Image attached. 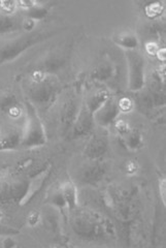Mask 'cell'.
<instances>
[{
  "mask_svg": "<svg viewBox=\"0 0 166 248\" xmlns=\"http://www.w3.org/2000/svg\"><path fill=\"white\" fill-rule=\"evenodd\" d=\"M71 227L77 237L85 241H108L115 237V229L104 215L77 209L73 212Z\"/></svg>",
  "mask_w": 166,
  "mask_h": 248,
  "instance_id": "6da1fadb",
  "label": "cell"
},
{
  "mask_svg": "<svg viewBox=\"0 0 166 248\" xmlns=\"http://www.w3.org/2000/svg\"><path fill=\"white\" fill-rule=\"evenodd\" d=\"M27 119L21 134V146L27 149H35L46 143V135L44 124L31 105L27 107Z\"/></svg>",
  "mask_w": 166,
  "mask_h": 248,
  "instance_id": "7a4b0ae2",
  "label": "cell"
},
{
  "mask_svg": "<svg viewBox=\"0 0 166 248\" xmlns=\"http://www.w3.org/2000/svg\"><path fill=\"white\" fill-rule=\"evenodd\" d=\"M128 63V89L139 91L146 82L145 59L141 54L136 51H126Z\"/></svg>",
  "mask_w": 166,
  "mask_h": 248,
  "instance_id": "3957f363",
  "label": "cell"
},
{
  "mask_svg": "<svg viewBox=\"0 0 166 248\" xmlns=\"http://www.w3.org/2000/svg\"><path fill=\"white\" fill-rule=\"evenodd\" d=\"M52 164H46L41 170H38L37 173H35L30 178V180L25 187V191H24V195L19 202V205L21 207L28 205L35 198L37 193L41 191L44 184L52 173Z\"/></svg>",
  "mask_w": 166,
  "mask_h": 248,
  "instance_id": "277c9868",
  "label": "cell"
},
{
  "mask_svg": "<svg viewBox=\"0 0 166 248\" xmlns=\"http://www.w3.org/2000/svg\"><path fill=\"white\" fill-rule=\"evenodd\" d=\"M119 114V108L117 105V100L114 98H107L106 102L102 104L92 116L95 123H97L100 126H109L110 124L116 122L117 116Z\"/></svg>",
  "mask_w": 166,
  "mask_h": 248,
  "instance_id": "5b68a950",
  "label": "cell"
},
{
  "mask_svg": "<svg viewBox=\"0 0 166 248\" xmlns=\"http://www.w3.org/2000/svg\"><path fill=\"white\" fill-rule=\"evenodd\" d=\"M106 173V167L104 161L90 160L88 165L83 169L81 180L86 184H96L102 180Z\"/></svg>",
  "mask_w": 166,
  "mask_h": 248,
  "instance_id": "8992f818",
  "label": "cell"
},
{
  "mask_svg": "<svg viewBox=\"0 0 166 248\" xmlns=\"http://www.w3.org/2000/svg\"><path fill=\"white\" fill-rule=\"evenodd\" d=\"M58 188L61 192L63 200H64L66 210L68 212L75 211L78 206V195L76 185L75 184V182L67 179L60 183Z\"/></svg>",
  "mask_w": 166,
  "mask_h": 248,
  "instance_id": "52a82bcc",
  "label": "cell"
},
{
  "mask_svg": "<svg viewBox=\"0 0 166 248\" xmlns=\"http://www.w3.org/2000/svg\"><path fill=\"white\" fill-rule=\"evenodd\" d=\"M108 145L106 140L101 137H93L90 141L87 143L84 155L89 160H100L102 156L107 152Z\"/></svg>",
  "mask_w": 166,
  "mask_h": 248,
  "instance_id": "ba28073f",
  "label": "cell"
},
{
  "mask_svg": "<svg viewBox=\"0 0 166 248\" xmlns=\"http://www.w3.org/2000/svg\"><path fill=\"white\" fill-rule=\"evenodd\" d=\"M93 116L90 112H83L75 119V125L73 130V138L77 139L85 137L91 133L93 126Z\"/></svg>",
  "mask_w": 166,
  "mask_h": 248,
  "instance_id": "9c48e42d",
  "label": "cell"
},
{
  "mask_svg": "<svg viewBox=\"0 0 166 248\" xmlns=\"http://www.w3.org/2000/svg\"><path fill=\"white\" fill-rule=\"evenodd\" d=\"M21 146V135L15 131H7L0 135V151L13 150Z\"/></svg>",
  "mask_w": 166,
  "mask_h": 248,
  "instance_id": "30bf717a",
  "label": "cell"
},
{
  "mask_svg": "<svg viewBox=\"0 0 166 248\" xmlns=\"http://www.w3.org/2000/svg\"><path fill=\"white\" fill-rule=\"evenodd\" d=\"M115 43L125 51H136L138 46V38L131 32H122L115 38Z\"/></svg>",
  "mask_w": 166,
  "mask_h": 248,
  "instance_id": "8fae6325",
  "label": "cell"
},
{
  "mask_svg": "<svg viewBox=\"0 0 166 248\" xmlns=\"http://www.w3.org/2000/svg\"><path fill=\"white\" fill-rule=\"evenodd\" d=\"M123 139L124 146L126 149L129 151H138L142 147H144V138H142L141 134L137 130H130L129 133L126 135Z\"/></svg>",
  "mask_w": 166,
  "mask_h": 248,
  "instance_id": "7c38bea8",
  "label": "cell"
},
{
  "mask_svg": "<svg viewBox=\"0 0 166 248\" xmlns=\"http://www.w3.org/2000/svg\"><path fill=\"white\" fill-rule=\"evenodd\" d=\"M163 3L162 2H152L150 3L148 6H146L145 13L147 17L150 19H154L159 17V16L163 13Z\"/></svg>",
  "mask_w": 166,
  "mask_h": 248,
  "instance_id": "4fadbf2b",
  "label": "cell"
},
{
  "mask_svg": "<svg viewBox=\"0 0 166 248\" xmlns=\"http://www.w3.org/2000/svg\"><path fill=\"white\" fill-rule=\"evenodd\" d=\"M47 201H49V203L51 205H53L54 207L59 208V210H63V209H66L64 200H63V198L61 196V192H60L58 187L55 189L54 191L51 192V195H50L49 199H47Z\"/></svg>",
  "mask_w": 166,
  "mask_h": 248,
  "instance_id": "5bb4252c",
  "label": "cell"
},
{
  "mask_svg": "<svg viewBox=\"0 0 166 248\" xmlns=\"http://www.w3.org/2000/svg\"><path fill=\"white\" fill-rule=\"evenodd\" d=\"M42 221V214L41 212H38L36 210L31 211L26 218V222L30 228H35L36 226H38L39 223Z\"/></svg>",
  "mask_w": 166,
  "mask_h": 248,
  "instance_id": "9a60e30c",
  "label": "cell"
},
{
  "mask_svg": "<svg viewBox=\"0 0 166 248\" xmlns=\"http://www.w3.org/2000/svg\"><path fill=\"white\" fill-rule=\"evenodd\" d=\"M115 129L117 134L121 138H124L131 130V127L128 125V123L124 120H118L115 122Z\"/></svg>",
  "mask_w": 166,
  "mask_h": 248,
  "instance_id": "2e32d148",
  "label": "cell"
},
{
  "mask_svg": "<svg viewBox=\"0 0 166 248\" xmlns=\"http://www.w3.org/2000/svg\"><path fill=\"white\" fill-rule=\"evenodd\" d=\"M119 111H123V112H129L133 108V103L132 100L128 97H123L121 99H119L117 102Z\"/></svg>",
  "mask_w": 166,
  "mask_h": 248,
  "instance_id": "e0dca14e",
  "label": "cell"
},
{
  "mask_svg": "<svg viewBox=\"0 0 166 248\" xmlns=\"http://www.w3.org/2000/svg\"><path fill=\"white\" fill-rule=\"evenodd\" d=\"M124 170L127 175H130V176L136 175V173H138V170H139V165L136 160H128L125 164Z\"/></svg>",
  "mask_w": 166,
  "mask_h": 248,
  "instance_id": "ac0fdd59",
  "label": "cell"
},
{
  "mask_svg": "<svg viewBox=\"0 0 166 248\" xmlns=\"http://www.w3.org/2000/svg\"><path fill=\"white\" fill-rule=\"evenodd\" d=\"M17 7V1H0V10L5 14H13Z\"/></svg>",
  "mask_w": 166,
  "mask_h": 248,
  "instance_id": "d6986e66",
  "label": "cell"
},
{
  "mask_svg": "<svg viewBox=\"0 0 166 248\" xmlns=\"http://www.w3.org/2000/svg\"><path fill=\"white\" fill-rule=\"evenodd\" d=\"M165 178L162 177L161 179H159V182H158V191H159V197L162 202V204L165 206V198H166V183H165Z\"/></svg>",
  "mask_w": 166,
  "mask_h": 248,
  "instance_id": "ffe728a7",
  "label": "cell"
},
{
  "mask_svg": "<svg viewBox=\"0 0 166 248\" xmlns=\"http://www.w3.org/2000/svg\"><path fill=\"white\" fill-rule=\"evenodd\" d=\"M18 232H19L18 230H15V229H13V228H9V227L2 226V224L0 223V236H1V237L14 236V235H17Z\"/></svg>",
  "mask_w": 166,
  "mask_h": 248,
  "instance_id": "44dd1931",
  "label": "cell"
},
{
  "mask_svg": "<svg viewBox=\"0 0 166 248\" xmlns=\"http://www.w3.org/2000/svg\"><path fill=\"white\" fill-rule=\"evenodd\" d=\"M158 50H159V48H158V45L154 42H150L146 45V51L149 55L156 56Z\"/></svg>",
  "mask_w": 166,
  "mask_h": 248,
  "instance_id": "7402d4cb",
  "label": "cell"
},
{
  "mask_svg": "<svg viewBox=\"0 0 166 248\" xmlns=\"http://www.w3.org/2000/svg\"><path fill=\"white\" fill-rule=\"evenodd\" d=\"M36 2L34 1H18L17 6L22 10H33L35 9Z\"/></svg>",
  "mask_w": 166,
  "mask_h": 248,
  "instance_id": "603a6c76",
  "label": "cell"
},
{
  "mask_svg": "<svg viewBox=\"0 0 166 248\" xmlns=\"http://www.w3.org/2000/svg\"><path fill=\"white\" fill-rule=\"evenodd\" d=\"M35 23H36V20L33 19V18H31V17L25 19V21L23 22L24 29L27 30V31L32 30L34 28V26H35Z\"/></svg>",
  "mask_w": 166,
  "mask_h": 248,
  "instance_id": "cb8c5ba5",
  "label": "cell"
},
{
  "mask_svg": "<svg viewBox=\"0 0 166 248\" xmlns=\"http://www.w3.org/2000/svg\"><path fill=\"white\" fill-rule=\"evenodd\" d=\"M2 245H3V248H15V245H17V243L14 241V239L12 238V236H6L5 239L3 240Z\"/></svg>",
  "mask_w": 166,
  "mask_h": 248,
  "instance_id": "d4e9b609",
  "label": "cell"
},
{
  "mask_svg": "<svg viewBox=\"0 0 166 248\" xmlns=\"http://www.w3.org/2000/svg\"><path fill=\"white\" fill-rule=\"evenodd\" d=\"M9 114L11 115L12 118H18V117H20V115L22 114V110L18 107H12V108H10V110H9Z\"/></svg>",
  "mask_w": 166,
  "mask_h": 248,
  "instance_id": "484cf974",
  "label": "cell"
},
{
  "mask_svg": "<svg viewBox=\"0 0 166 248\" xmlns=\"http://www.w3.org/2000/svg\"><path fill=\"white\" fill-rule=\"evenodd\" d=\"M156 56H157V58L159 59V60L164 61V60H165V49H164V48H161V49L158 50V52H157V54H156Z\"/></svg>",
  "mask_w": 166,
  "mask_h": 248,
  "instance_id": "4316f807",
  "label": "cell"
},
{
  "mask_svg": "<svg viewBox=\"0 0 166 248\" xmlns=\"http://www.w3.org/2000/svg\"><path fill=\"white\" fill-rule=\"evenodd\" d=\"M4 217V214H3V211L1 210V209H0V221L2 220V218Z\"/></svg>",
  "mask_w": 166,
  "mask_h": 248,
  "instance_id": "83f0119b",
  "label": "cell"
},
{
  "mask_svg": "<svg viewBox=\"0 0 166 248\" xmlns=\"http://www.w3.org/2000/svg\"><path fill=\"white\" fill-rule=\"evenodd\" d=\"M51 248H64V247H62L60 245H53Z\"/></svg>",
  "mask_w": 166,
  "mask_h": 248,
  "instance_id": "f1b7e54d",
  "label": "cell"
},
{
  "mask_svg": "<svg viewBox=\"0 0 166 248\" xmlns=\"http://www.w3.org/2000/svg\"><path fill=\"white\" fill-rule=\"evenodd\" d=\"M66 248H80V247L75 246V245H67V247H66Z\"/></svg>",
  "mask_w": 166,
  "mask_h": 248,
  "instance_id": "f546056e",
  "label": "cell"
}]
</instances>
